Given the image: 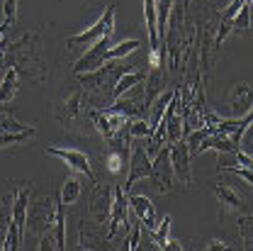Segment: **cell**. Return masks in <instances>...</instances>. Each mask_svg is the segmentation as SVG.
Wrapping results in <instances>:
<instances>
[{"label": "cell", "instance_id": "obj_2", "mask_svg": "<svg viewBox=\"0 0 253 251\" xmlns=\"http://www.w3.org/2000/svg\"><path fill=\"white\" fill-rule=\"evenodd\" d=\"M2 68L15 66L20 73L32 76V78H44V59H42V49H39V39L34 34H22L15 42L2 39Z\"/></svg>", "mask_w": 253, "mask_h": 251}, {"label": "cell", "instance_id": "obj_10", "mask_svg": "<svg viewBox=\"0 0 253 251\" xmlns=\"http://www.w3.org/2000/svg\"><path fill=\"white\" fill-rule=\"evenodd\" d=\"M151 183L156 186L158 193H170L175 186V171L170 163V147L161 149L156 154V158L151 161Z\"/></svg>", "mask_w": 253, "mask_h": 251}, {"label": "cell", "instance_id": "obj_5", "mask_svg": "<svg viewBox=\"0 0 253 251\" xmlns=\"http://www.w3.org/2000/svg\"><path fill=\"white\" fill-rule=\"evenodd\" d=\"M56 202H59V193L54 198L44 195V198H37L27 207V229L30 234L37 237H44L46 232L54 229V222H56Z\"/></svg>", "mask_w": 253, "mask_h": 251}, {"label": "cell", "instance_id": "obj_6", "mask_svg": "<svg viewBox=\"0 0 253 251\" xmlns=\"http://www.w3.org/2000/svg\"><path fill=\"white\" fill-rule=\"evenodd\" d=\"M115 190V198H112V210H110V217H107V239H117L120 234H126L129 232V224H131V217H129V198L122 186H112Z\"/></svg>", "mask_w": 253, "mask_h": 251}, {"label": "cell", "instance_id": "obj_11", "mask_svg": "<svg viewBox=\"0 0 253 251\" xmlns=\"http://www.w3.org/2000/svg\"><path fill=\"white\" fill-rule=\"evenodd\" d=\"M144 17H146V32H149V63L151 68L161 66L163 51H161V39H158V22H156V0H144Z\"/></svg>", "mask_w": 253, "mask_h": 251}, {"label": "cell", "instance_id": "obj_35", "mask_svg": "<svg viewBox=\"0 0 253 251\" xmlns=\"http://www.w3.org/2000/svg\"><path fill=\"white\" fill-rule=\"evenodd\" d=\"M207 249H210V251L229 249V242H221V239H212V242H210V244H207Z\"/></svg>", "mask_w": 253, "mask_h": 251}, {"label": "cell", "instance_id": "obj_37", "mask_svg": "<svg viewBox=\"0 0 253 251\" xmlns=\"http://www.w3.org/2000/svg\"><path fill=\"white\" fill-rule=\"evenodd\" d=\"M249 122H253V107H251V110H249V115L244 117V127L249 125Z\"/></svg>", "mask_w": 253, "mask_h": 251}, {"label": "cell", "instance_id": "obj_34", "mask_svg": "<svg viewBox=\"0 0 253 251\" xmlns=\"http://www.w3.org/2000/svg\"><path fill=\"white\" fill-rule=\"evenodd\" d=\"M46 249H59V247H56L54 232H46V234L42 237V242H39V251H46Z\"/></svg>", "mask_w": 253, "mask_h": 251}, {"label": "cell", "instance_id": "obj_33", "mask_svg": "<svg viewBox=\"0 0 253 251\" xmlns=\"http://www.w3.org/2000/svg\"><path fill=\"white\" fill-rule=\"evenodd\" d=\"M17 2L20 0H5L2 2V12H5V22L7 25H15V20H17Z\"/></svg>", "mask_w": 253, "mask_h": 251}, {"label": "cell", "instance_id": "obj_1", "mask_svg": "<svg viewBox=\"0 0 253 251\" xmlns=\"http://www.w3.org/2000/svg\"><path fill=\"white\" fill-rule=\"evenodd\" d=\"M131 66H120V63H105L95 71H88V73H78V81L83 86V98L88 100V107L90 110H105L112 105L115 100V86L120 81V76L129 71Z\"/></svg>", "mask_w": 253, "mask_h": 251}, {"label": "cell", "instance_id": "obj_31", "mask_svg": "<svg viewBox=\"0 0 253 251\" xmlns=\"http://www.w3.org/2000/svg\"><path fill=\"white\" fill-rule=\"evenodd\" d=\"M126 251H134L141 247V222H131L129 224V237H126Z\"/></svg>", "mask_w": 253, "mask_h": 251}, {"label": "cell", "instance_id": "obj_28", "mask_svg": "<svg viewBox=\"0 0 253 251\" xmlns=\"http://www.w3.org/2000/svg\"><path fill=\"white\" fill-rule=\"evenodd\" d=\"M37 134V127H30L25 132H0V147H12V144H22L30 137Z\"/></svg>", "mask_w": 253, "mask_h": 251}, {"label": "cell", "instance_id": "obj_4", "mask_svg": "<svg viewBox=\"0 0 253 251\" xmlns=\"http://www.w3.org/2000/svg\"><path fill=\"white\" fill-rule=\"evenodd\" d=\"M27 207H30V186L17 190V195L12 200V210L7 217V234H5V244H2L5 251L20 249L22 237L27 232Z\"/></svg>", "mask_w": 253, "mask_h": 251}, {"label": "cell", "instance_id": "obj_16", "mask_svg": "<svg viewBox=\"0 0 253 251\" xmlns=\"http://www.w3.org/2000/svg\"><path fill=\"white\" fill-rule=\"evenodd\" d=\"M112 198H115V190L110 186H93V200H90V217L100 224H105L110 217V210H112Z\"/></svg>", "mask_w": 253, "mask_h": 251}, {"label": "cell", "instance_id": "obj_19", "mask_svg": "<svg viewBox=\"0 0 253 251\" xmlns=\"http://www.w3.org/2000/svg\"><path fill=\"white\" fill-rule=\"evenodd\" d=\"M83 112V91H73L61 100V107L56 110V117L61 125H68L73 120H78Z\"/></svg>", "mask_w": 253, "mask_h": 251}, {"label": "cell", "instance_id": "obj_13", "mask_svg": "<svg viewBox=\"0 0 253 251\" xmlns=\"http://www.w3.org/2000/svg\"><path fill=\"white\" fill-rule=\"evenodd\" d=\"M46 154L51 156H59L71 168V171H78L83 176H88V181L95 186V173H93V166H90V158L85 156L83 151L78 149H59V147H46Z\"/></svg>", "mask_w": 253, "mask_h": 251}, {"label": "cell", "instance_id": "obj_22", "mask_svg": "<svg viewBox=\"0 0 253 251\" xmlns=\"http://www.w3.org/2000/svg\"><path fill=\"white\" fill-rule=\"evenodd\" d=\"M170 224H173L170 215H166V217L158 222L154 229H149V234H151V242H154V249L166 251L168 242H170Z\"/></svg>", "mask_w": 253, "mask_h": 251}, {"label": "cell", "instance_id": "obj_21", "mask_svg": "<svg viewBox=\"0 0 253 251\" xmlns=\"http://www.w3.org/2000/svg\"><path fill=\"white\" fill-rule=\"evenodd\" d=\"M17 88H20V71L15 66H10L0 81V102L7 105L15 95H17Z\"/></svg>", "mask_w": 253, "mask_h": 251}, {"label": "cell", "instance_id": "obj_3", "mask_svg": "<svg viewBox=\"0 0 253 251\" xmlns=\"http://www.w3.org/2000/svg\"><path fill=\"white\" fill-rule=\"evenodd\" d=\"M105 34H115V5H107V7L102 10V15H100L85 32L68 37L66 49H68L71 54L81 56V54H85L95 42H97L100 37H105Z\"/></svg>", "mask_w": 253, "mask_h": 251}, {"label": "cell", "instance_id": "obj_7", "mask_svg": "<svg viewBox=\"0 0 253 251\" xmlns=\"http://www.w3.org/2000/svg\"><path fill=\"white\" fill-rule=\"evenodd\" d=\"M110 110L122 112L129 120H136V117H144V120H146V117H149V107H146V93H144L141 83L134 86V88H129V91L122 93L120 98H115V102L110 105Z\"/></svg>", "mask_w": 253, "mask_h": 251}, {"label": "cell", "instance_id": "obj_29", "mask_svg": "<svg viewBox=\"0 0 253 251\" xmlns=\"http://www.w3.org/2000/svg\"><path fill=\"white\" fill-rule=\"evenodd\" d=\"M239 234L244 239V247L253 249V215H241L239 217Z\"/></svg>", "mask_w": 253, "mask_h": 251}, {"label": "cell", "instance_id": "obj_20", "mask_svg": "<svg viewBox=\"0 0 253 251\" xmlns=\"http://www.w3.org/2000/svg\"><path fill=\"white\" fill-rule=\"evenodd\" d=\"M214 195H217V200H219L221 212H224V215H226L229 210H241V207H244V198L231 188V186L217 183V186H214Z\"/></svg>", "mask_w": 253, "mask_h": 251}, {"label": "cell", "instance_id": "obj_15", "mask_svg": "<svg viewBox=\"0 0 253 251\" xmlns=\"http://www.w3.org/2000/svg\"><path fill=\"white\" fill-rule=\"evenodd\" d=\"M253 107V88L249 83H236L226 100V112L229 117H246Z\"/></svg>", "mask_w": 253, "mask_h": 251}, {"label": "cell", "instance_id": "obj_8", "mask_svg": "<svg viewBox=\"0 0 253 251\" xmlns=\"http://www.w3.org/2000/svg\"><path fill=\"white\" fill-rule=\"evenodd\" d=\"M110 47H112V34L100 37L85 54H81V56L76 59L73 73L78 76V73H88V71H95V68L105 66V63L110 61V59H107V49H110Z\"/></svg>", "mask_w": 253, "mask_h": 251}, {"label": "cell", "instance_id": "obj_12", "mask_svg": "<svg viewBox=\"0 0 253 251\" xmlns=\"http://www.w3.org/2000/svg\"><path fill=\"white\" fill-rule=\"evenodd\" d=\"M151 156L146 154V147H134L131 149V158H129V173H126V181L122 188L129 193L131 186L141 178H151Z\"/></svg>", "mask_w": 253, "mask_h": 251}, {"label": "cell", "instance_id": "obj_24", "mask_svg": "<svg viewBox=\"0 0 253 251\" xmlns=\"http://www.w3.org/2000/svg\"><path fill=\"white\" fill-rule=\"evenodd\" d=\"M81 181L76 178V176H68L66 181H63V186L59 188V195H61V202L63 205H73L78 198H81Z\"/></svg>", "mask_w": 253, "mask_h": 251}, {"label": "cell", "instance_id": "obj_14", "mask_svg": "<svg viewBox=\"0 0 253 251\" xmlns=\"http://www.w3.org/2000/svg\"><path fill=\"white\" fill-rule=\"evenodd\" d=\"M190 147L185 139H178V142H173L170 144V163H173V171H175V178L180 181V183H185L190 186L192 183V171H190Z\"/></svg>", "mask_w": 253, "mask_h": 251}, {"label": "cell", "instance_id": "obj_25", "mask_svg": "<svg viewBox=\"0 0 253 251\" xmlns=\"http://www.w3.org/2000/svg\"><path fill=\"white\" fill-rule=\"evenodd\" d=\"M173 2L175 0H156V22H158V39H161V44H163V37H166V27H168V17H170Z\"/></svg>", "mask_w": 253, "mask_h": 251}, {"label": "cell", "instance_id": "obj_9", "mask_svg": "<svg viewBox=\"0 0 253 251\" xmlns=\"http://www.w3.org/2000/svg\"><path fill=\"white\" fill-rule=\"evenodd\" d=\"M161 122L166 125V139H168V144H173V142H178V139L185 137V120H183L180 88H175V93L170 98V102H168V107H166Z\"/></svg>", "mask_w": 253, "mask_h": 251}, {"label": "cell", "instance_id": "obj_17", "mask_svg": "<svg viewBox=\"0 0 253 251\" xmlns=\"http://www.w3.org/2000/svg\"><path fill=\"white\" fill-rule=\"evenodd\" d=\"M107 239V229H100V222H85L78 224V249H95Z\"/></svg>", "mask_w": 253, "mask_h": 251}, {"label": "cell", "instance_id": "obj_23", "mask_svg": "<svg viewBox=\"0 0 253 251\" xmlns=\"http://www.w3.org/2000/svg\"><path fill=\"white\" fill-rule=\"evenodd\" d=\"M146 81V73L144 71H134V68H129L125 71L122 76H120V81H117V86H115V98H120L122 93H126L129 88H134V86H139V83H144ZM115 102V100H112Z\"/></svg>", "mask_w": 253, "mask_h": 251}, {"label": "cell", "instance_id": "obj_18", "mask_svg": "<svg viewBox=\"0 0 253 251\" xmlns=\"http://www.w3.org/2000/svg\"><path fill=\"white\" fill-rule=\"evenodd\" d=\"M129 207L134 212V217L141 222L146 229H154L158 222H156V207L154 202L146 198V195H129Z\"/></svg>", "mask_w": 253, "mask_h": 251}, {"label": "cell", "instance_id": "obj_30", "mask_svg": "<svg viewBox=\"0 0 253 251\" xmlns=\"http://www.w3.org/2000/svg\"><path fill=\"white\" fill-rule=\"evenodd\" d=\"M151 132H154V127L149 125V120H144V117L129 120V134H131V137H144V139H149Z\"/></svg>", "mask_w": 253, "mask_h": 251}, {"label": "cell", "instance_id": "obj_36", "mask_svg": "<svg viewBox=\"0 0 253 251\" xmlns=\"http://www.w3.org/2000/svg\"><path fill=\"white\" fill-rule=\"evenodd\" d=\"M7 27H10V25H7V22L2 20V22H0V42L5 39V32H7Z\"/></svg>", "mask_w": 253, "mask_h": 251}, {"label": "cell", "instance_id": "obj_32", "mask_svg": "<svg viewBox=\"0 0 253 251\" xmlns=\"http://www.w3.org/2000/svg\"><path fill=\"white\" fill-rule=\"evenodd\" d=\"M239 149L244 151V154H249L253 156V122L244 127V132H241V139H239Z\"/></svg>", "mask_w": 253, "mask_h": 251}, {"label": "cell", "instance_id": "obj_26", "mask_svg": "<svg viewBox=\"0 0 253 251\" xmlns=\"http://www.w3.org/2000/svg\"><path fill=\"white\" fill-rule=\"evenodd\" d=\"M125 161H126V149H117V147H112V149L107 151V156H105V168H107L112 176H120V173H122Z\"/></svg>", "mask_w": 253, "mask_h": 251}, {"label": "cell", "instance_id": "obj_27", "mask_svg": "<svg viewBox=\"0 0 253 251\" xmlns=\"http://www.w3.org/2000/svg\"><path fill=\"white\" fill-rule=\"evenodd\" d=\"M32 125H22V122H17L15 120V115L0 102V132H25V129H30Z\"/></svg>", "mask_w": 253, "mask_h": 251}]
</instances>
